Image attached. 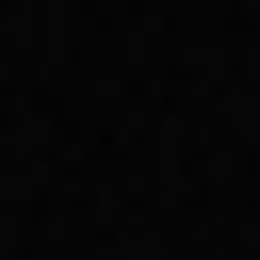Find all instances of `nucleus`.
Here are the masks:
<instances>
[]
</instances>
